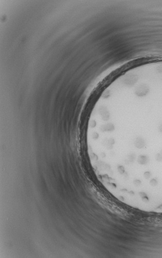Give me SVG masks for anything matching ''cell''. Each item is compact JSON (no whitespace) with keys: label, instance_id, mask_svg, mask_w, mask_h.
Masks as SVG:
<instances>
[{"label":"cell","instance_id":"6da1fadb","mask_svg":"<svg viewBox=\"0 0 162 258\" xmlns=\"http://www.w3.org/2000/svg\"><path fill=\"white\" fill-rule=\"evenodd\" d=\"M149 91V87L145 84H142L139 86L135 89V93L138 96L143 97L148 94Z\"/></svg>","mask_w":162,"mask_h":258},{"label":"cell","instance_id":"7a4b0ae2","mask_svg":"<svg viewBox=\"0 0 162 258\" xmlns=\"http://www.w3.org/2000/svg\"><path fill=\"white\" fill-rule=\"evenodd\" d=\"M137 80H138V77L137 75H134L133 74L129 75L125 77V79H124V83L125 85H126L127 86H128V87L132 86L133 85H134L135 82L137 81Z\"/></svg>","mask_w":162,"mask_h":258},{"label":"cell","instance_id":"3957f363","mask_svg":"<svg viewBox=\"0 0 162 258\" xmlns=\"http://www.w3.org/2000/svg\"><path fill=\"white\" fill-rule=\"evenodd\" d=\"M134 143L135 147H137L138 149L143 148L146 144L145 140L141 137H138L137 138H135Z\"/></svg>","mask_w":162,"mask_h":258},{"label":"cell","instance_id":"277c9868","mask_svg":"<svg viewBox=\"0 0 162 258\" xmlns=\"http://www.w3.org/2000/svg\"><path fill=\"white\" fill-rule=\"evenodd\" d=\"M138 162L141 165H145L149 162V158L146 155H140L138 157Z\"/></svg>","mask_w":162,"mask_h":258},{"label":"cell","instance_id":"5b68a950","mask_svg":"<svg viewBox=\"0 0 162 258\" xmlns=\"http://www.w3.org/2000/svg\"><path fill=\"white\" fill-rule=\"evenodd\" d=\"M150 184L152 185V186L154 187V186H156V185L158 184V181H157V180H156V179L153 178V179H152L150 180Z\"/></svg>","mask_w":162,"mask_h":258},{"label":"cell","instance_id":"8992f818","mask_svg":"<svg viewBox=\"0 0 162 258\" xmlns=\"http://www.w3.org/2000/svg\"><path fill=\"white\" fill-rule=\"evenodd\" d=\"M144 176L146 179H149L151 176V174L150 172H148V171L146 172L144 174Z\"/></svg>","mask_w":162,"mask_h":258},{"label":"cell","instance_id":"52a82bcc","mask_svg":"<svg viewBox=\"0 0 162 258\" xmlns=\"http://www.w3.org/2000/svg\"><path fill=\"white\" fill-rule=\"evenodd\" d=\"M156 160L159 162L162 161V156L160 153L156 154Z\"/></svg>","mask_w":162,"mask_h":258},{"label":"cell","instance_id":"ba28073f","mask_svg":"<svg viewBox=\"0 0 162 258\" xmlns=\"http://www.w3.org/2000/svg\"><path fill=\"white\" fill-rule=\"evenodd\" d=\"M133 183H134V184L135 185V186L139 187V186H140V185L141 184V181H140V180H139V179H135V180H134Z\"/></svg>","mask_w":162,"mask_h":258},{"label":"cell","instance_id":"9c48e42d","mask_svg":"<svg viewBox=\"0 0 162 258\" xmlns=\"http://www.w3.org/2000/svg\"><path fill=\"white\" fill-rule=\"evenodd\" d=\"M159 131L162 133V123H161L159 127Z\"/></svg>","mask_w":162,"mask_h":258},{"label":"cell","instance_id":"30bf717a","mask_svg":"<svg viewBox=\"0 0 162 258\" xmlns=\"http://www.w3.org/2000/svg\"><path fill=\"white\" fill-rule=\"evenodd\" d=\"M160 154L162 155V149L161 151V152H160Z\"/></svg>","mask_w":162,"mask_h":258}]
</instances>
